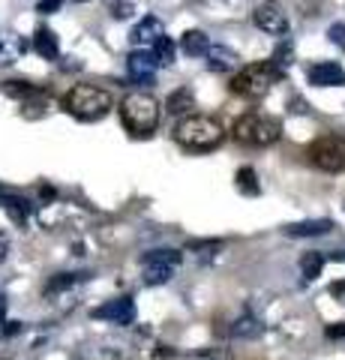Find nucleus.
Masks as SVG:
<instances>
[{
    "label": "nucleus",
    "mask_w": 345,
    "mask_h": 360,
    "mask_svg": "<svg viewBox=\"0 0 345 360\" xmlns=\"http://www.w3.org/2000/svg\"><path fill=\"white\" fill-rule=\"evenodd\" d=\"M174 141L181 144L183 150L193 153H207L216 150L222 139H226V129L219 127V120L214 117H202V115H186L174 123Z\"/></svg>",
    "instance_id": "f257e3e1"
},
{
    "label": "nucleus",
    "mask_w": 345,
    "mask_h": 360,
    "mask_svg": "<svg viewBox=\"0 0 345 360\" xmlns=\"http://www.w3.org/2000/svg\"><path fill=\"white\" fill-rule=\"evenodd\" d=\"M160 117H162V105L160 99H153L150 94H129L120 103V123L126 127L129 135L136 139H148L160 129Z\"/></svg>",
    "instance_id": "f03ea898"
},
{
    "label": "nucleus",
    "mask_w": 345,
    "mask_h": 360,
    "mask_svg": "<svg viewBox=\"0 0 345 360\" xmlns=\"http://www.w3.org/2000/svg\"><path fill=\"white\" fill-rule=\"evenodd\" d=\"M63 108L79 120H99L111 111V94L96 84H75L66 94Z\"/></svg>",
    "instance_id": "7ed1b4c3"
},
{
    "label": "nucleus",
    "mask_w": 345,
    "mask_h": 360,
    "mask_svg": "<svg viewBox=\"0 0 345 360\" xmlns=\"http://www.w3.org/2000/svg\"><path fill=\"white\" fill-rule=\"evenodd\" d=\"M280 78H282V72L276 70L271 60L267 63H249V66H243L235 78H231V90L240 94V96H247V99H259L276 82H280Z\"/></svg>",
    "instance_id": "20e7f679"
},
{
    "label": "nucleus",
    "mask_w": 345,
    "mask_h": 360,
    "mask_svg": "<svg viewBox=\"0 0 345 360\" xmlns=\"http://www.w3.org/2000/svg\"><path fill=\"white\" fill-rule=\"evenodd\" d=\"M280 135H282L280 120L264 115H243L235 123V139L249 144V148H271V144L280 141Z\"/></svg>",
    "instance_id": "39448f33"
},
{
    "label": "nucleus",
    "mask_w": 345,
    "mask_h": 360,
    "mask_svg": "<svg viewBox=\"0 0 345 360\" xmlns=\"http://www.w3.org/2000/svg\"><path fill=\"white\" fill-rule=\"evenodd\" d=\"M309 162L321 172H345V139L342 135H325L309 144Z\"/></svg>",
    "instance_id": "423d86ee"
},
{
    "label": "nucleus",
    "mask_w": 345,
    "mask_h": 360,
    "mask_svg": "<svg viewBox=\"0 0 345 360\" xmlns=\"http://www.w3.org/2000/svg\"><path fill=\"white\" fill-rule=\"evenodd\" d=\"M252 21H255V27L271 33V37H285L288 33V18L276 4H259L252 13Z\"/></svg>",
    "instance_id": "0eeeda50"
},
{
    "label": "nucleus",
    "mask_w": 345,
    "mask_h": 360,
    "mask_svg": "<svg viewBox=\"0 0 345 360\" xmlns=\"http://www.w3.org/2000/svg\"><path fill=\"white\" fill-rule=\"evenodd\" d=\"M93 319H103V321L117 324V328H126V324L136 321V303H132V297H115V300L103 303L99 309H93Z\"/></svg>",
    "instance_id": "6e6552de"
},
{
    "label": "nucleus",
    "mask_w": 345,
    "mask_h": 360,
    "mask_svg": "<svg viewBox=\"0 0 345 360\" xmlns=\"http://www.w3.org/2000/svg\"><path fill=\"white\" fill-rule=\"evenodd\" d=\"M306 78L313 87H342L345 84V70L333 60H318L306 70Z\"/></svg>",
    "instance_id": "1a4fd4ad"
},
{
    "label": "nucleus",
    "mask_w": 345,
    "mask_h": 360,
    "mask_svg": "<svg viewBox=\"0 0 345 360\" xmlns=\"http://www.w3.org/2000/svg\"><path fill=\"white\" fill-rule=\"evenodd\" d=\"M129 75L136 78V82H141V84H153V75H157V70H160V58H157V51H132L129 54Z\"/></svg>",
    "instance_id": "9d476101"
},
{
    "label": "nucleus",
    "mask_w": 345,
    "mask_h": 360,
    "mask_svg": "<svg viewBox=\"0 0 345 360\" xmlns=\"http://www.w3.org/2000/svg\"><path fill=\"white\" fill-rule=\"evenodd\" d=\"M165 33V27H162V21L157 18V15H148V18H141L136 27H132V33H129V39H132V45H144V42H157L160 37Z\"/></svg>",
    "instance_id": "9b49d317"
},
{
    "label": "nucleus",
    "mask_w": 345,
    "mask_h": 360,
    "mask_svg": "<svg viewBox=\"0 0 345 360\" xmlns=\"http://www.w3.org/2000/svg\"><path fill=\"white\" fill-rule=\"evenodd\" d=\"M27 51V39L18 33H0V66L15 63Z\"/></svg>",
    "instance_id": "f8f14e48"
},
{
    "label": "nucleus",
    "mask_w": 345,
    "mask_h": 360,
    "mask_svg": "<svg viewBox=\"0 0 345 360\" xmlns=\"http://www.w3.org/2000/svg\"><path fill=\"white\" fill-rule=\"evenodd\" d=\"M333 229L330 219H306V222H292L285 225V234L288 238H318V234H327Z\"/></svg>",
    "instance_id": "ddd939ff"
},
{
    "label": "nucleus",
    "mask_w": 345,
    "mask_h": 360,
    "mask_svg": "<svg viewBox=\"0 0 345 360\" xmlns=\"http://www.w3.org/2000/svg\"><path fill=\"white\" fill-rule=\"evenodd\" d=\"M33 49L42 60H58L60 58V45H58V37H54V30L48 27H39L33 33Z\"/></svg>",
    "instance_id": "4468645a"
},
{
    "label": "nucleus",
    "mask_w": 345,
    "mask_h": 360,
    "mask_svg": "<svg viewBox=\"0 0 345 360\" xmlns=\"http://www.w3.org/2000/svg\"><path fill=\"white\" fill-rule=\"evenodd\" d=\"M204 58H207L210 72H231L237 66V54L231 49H222V45H210V51L204 54Z\"/></svg>",
    "instance_id": "2eb2a0df"
},
{
    "label": "nucleus",
    "mask_w": 345,
    "mask_h": 360,
    "mask_svg": "<svg viewBox=\"0 0 345 360\" xmlns=\"http://www.w3.org/2000/svg\"><path fill=\"white\" fill-rule=\"evenodd\" d=\"M181 49L189 54V58H204V54L210 51V39L202 30H186L181 37Z\"/></svg>",
    "instance_id": "dca6fc26"
},
{
    "label": "nucleus",
    "mask_w": 345,
    "mask_h": 360,
    "mask_svg": "<svg viewBox=\"0 0 345 360\" xmlns=\"http://www.w3.org/2000/svg\"><path fill=\"white\" fill-rule=\"evenodd\" d=\"M261 321L255 319V315H240V319L231 324V336L235 340H255V336H261Z\"/></svg>",
    "instance_id": "f3484780"
},
{
    "label": "nucleus",
    "mask_w": 345,
    "mask_h": 360,
    "mask_svg": "<svg viewBox=\"0 0 345 360\" xmlns=\"http://www.w3.org/2000/svg\"><path fill=\"white\" fill-rule=\"evenodd\" d=\"M150 264L177 267V264H181V252H177V250H150V252L141 255V267H150Z\"/></svg>",
    "instance_id": "a211bd4d"
},
{
    "label": "nucleus",
    "mask_w": 345,
    "mask_h": 360,
    "mask_svg": "<svg viewBox=\"0 0 345 360\" xmlns=\"http://www.w3.org/2000/svg\"><path fill=\"white\" fill-rule=\"evenodd\" d=\"M87 276H91V274H54L48 283H46V295L54 297V295H60V291L72 288L75 283H82V279H87Z\"/></svg>",
    "instance_id": "6ab92c4d"
},
{
    "label": "nucleus",
    "mask_w": 345,
    "mask_h": 360,
    "mask_svg": "<svg viewBox=\"0 0 345 360\" xmlns=\"http://www.w3.org/2000/svg\"><path fill=\"white\" fill-rule=\"evenodd\" d=\"M193 105H195V99H193V94H189L186 87L174 90V94L165 99V111H169V115H183V111H189Z\"/></svg>",
    "instance_id": "aec40b11"
},
{
    "label": "nucleus",
    "mask_w": 345,
    "mask_h": 360,
    "mask_svg": "<svg viewBox=\"0 0 345 360\" xmlns=\"http://www.w3.org/2000/svg\"><path fill=\"white\" fill-rule=\"evenodd\" d=\"M321 267H325V255L321 252H306L300 258V274H304L306 283H313V279L321 276Z\"/></svg>",
    "instance_id": "412c9836"
},
{
    "label": "nucleus",
    "mask_w": 345,
    "mask_h": 360,
    "mask_svg": "<svg viewBox=\"0 0 345 360\" xmlns=\"http://www.w3.org/2000/svg\"><path fill=\"white\" fill-rule=\"evenodd\" d=\"M235 180H237V189H240L243 195H259V193H261L259 174H255V168H249V165H243Z\"/></svg>",
    "instance_id": "4be33fe9"
},
{
    "label": "nucleus",
    "mask_w": 345,
    "mask_h": 360,
    "mask_svg": "<svg viewBox=\"0 0 345 360\" xmlns=\"http://www.w3.org/2000/svg\"><path fill=\"white\" fill-rule=\"evenodd\" d=\"M171 276H174V267H162V264L144 267V283L148 285H162V283H169Z\"/></svg>",
    "instance_id": "5701e85b"
},
{
    "label": "nucleus",
    "mask_w": 345,
    "mask_h": 360,
    "mask_svg": "<svg viewBox=\"0 0 345 360\" xmlns=\"http://www.w3.org/2000/svg\"><path fill=\"white\" fill-rule=\"evenodd\" d=\"M4 90L9 96H18V99H30V96H42L39 87H33L27 82H4Z\"/></svg>",
    "instance_id": "b1692460"
},
{
    "label": "nucleus",
    "mask_w": 345,
    "mask_h": 360,
    "mask_svg": "<svg viewBox=\"0 0 345 360\" xmlns=\"http://www.w3.org/2000/svg\"><path fill=\"white\" fill-rule=\"evenodd\" d=\"M153 51H157V58H160L162 66H171L174 63V42L165 37V33H162L157 42H153Z\"/></svg>",
    "instance_id": "393cba45"
},
{
    "label": "nucleus",
    "mask_w": 345,
    "mask_h": 360,
    "mask_svg": "<svg viewBox=\"0 0 345 360\" xmlns=\"http://www.w3.org/2000/svg\"><path fill=\"white\" fill-rule=\"evenodd\" d=\"M292 58H294V51H292V42H282L280 49L273 51V58H271V63L276 66L280 72H285L288 66H292Z\"/></svg>",
    "instance_id": "a878e982"
},
{
    "label": "nucleus",
    "mask_w": 345,
    "mask_h": 360,
    "mask_svg": "<svg viewBox=\"0 0 345 360\" xmlns=\"http://www.w3.org/2000/svg\"><path fill=\"white\" fill-rule=\"evenodd\" d=\"M181 360H231V354L226 352V348H202V352L186 354Z\"/></svg>",
    "instance_id": "bb28decb"
},
{
    "label": "nucleus",
    "mask_w": 345,
    "mask_h": 360,
    "mask_svg": "<svg viewBox=\"0 0 345 360\" xmlns=\"http://www.w3.org/2000/svg\"><path fill=\"white\" fill-rule=\"evenodd\" d=\"M132 13H136V6H132L129 0H115V4L108 6V15H111V18H120V21L129 18Z\"/></svg>",
    "instance_id": "cd10ccee"
},
{
    "label": "nucleus",
    "mask_w": 345,
    "mask_h": 360,
    "mask_svg": "<svg viewBox=\"0 0 345 360\" xmlns=\"http://www.w3.org/2000/svg\"><path fill=\"white\" fill-rule=\"evenodd\" d=\"M189 250L202 252V255H216V250H222V243L219 240H193L189 243Z\"/></svg>",
    "instance_id": "c85d7f7f"
},
{
    "label": "nucleus",
    "mask_w": 345,
    "mask_h": 360,
    "mask_svg": "<svg viewBox=\"0 0 345 360\" xmlns=\"http://www.w3.org/2000/svg\"><path fill=\"white\" fill-rule=\"evenodd\" d=\"M327 39H330L333 45H339V49L345 51V25H330V27H327Z\"/></svg>",
    "instance_id": "c756f323"
},
{
    "label": "nucleus",
    "mask_w": 345,
    "mask_h": 360,
    "mask_svg": "<svg viewBox=\"0 0 345 360\" xmlns=\"http://www.w3.org/2000/svg\"><path fill=\"white\" fill-rule=\"evenodd\" d=\"M330 297L345 303V279H337V283H330Z\"/></svg>",
    "instance_id": "7c9ffc66"
},
{
    "label": "nucleus",
    "mask_w": 345,
    "mask_h": 360,
    "mask_svg": "<svg viewBox=\"0 0 345 360\" xmlns=\"http://www.w3.org/2000/svg\"><path fill=\"white\" fill-rule=\"evenodd\" d=\"M58 6H60V0H39V4H37V13L48 15V13H54Z\"/></svg>",
    "instance_id": "2f4dec72"
},
{
    "label": "nucleus",
    "mask_w": 345,
    "mask_h": 360,
    "mask_svg": "<svg viewBox=\"0 0 345 360\" xmlns=\"http://www.w3.org/2000/svg\"><path fill=\"white\" fill-rule=\"evenodd\" d=\"M325 333H327V340H342V336H345V321L330 324V328H327Z\"/></svg>",
    "instance_id": "473e14b6"
},
{
    "label": "nucleus",
    "mask_w": 345,
    "mask_h": 360,
    "mask_svg": "<svg viewBox=\"0 0 345 360\" xmlns=\"http://www.w3.org/2000/svg\"><path fill=\"white\" fill-rule=\"evenodd\" d=\"M0 333H4V336H15V333H21V324L18 321H4V324H0Z\"/></svg>",
    "instance_id": "72a5a7b5"
},
{
    "label": "nucleus",
    "mask_w": 345,
    "mask_h": 360,
    "mask_svg": "<svg viewBox=\"0 0 345 360\" xmlns=\"http://www.w3.org/2000/svg\"><path fill=\"white\" fill-rule=\"evenodd\" d=\"M6 252H9V243H6L4 234H0V262H4V258H6Z\"/></svg>",
    "instance_id": "f704fd0d"
},
{
    "label": "nucleus",
    "mask_w": 345,
    "mask_h": 360,
    "mask_svg": "<svg viewBox=\"0 0 345 360\" xmlns=\"http://www.w3.org/2000/svg\"><path fill=\"white\" fill-rule=\"evenodd\" d=\"M327 258H330V262H345V250H337V252H330Z\"/></svg>",
    "instance_id": "c9c22d12"
},
{
    "label": "nucleus",
    "mask_w": 345,
    "mask_h": 360,
    "mask_svg": "<svg viewBox=\"0 0 345 360\" xmlns=\"http://www.w3.org/2000/svg\"><path fill=\"white\" fill-rule=\"evenodd\" d=\"M66 4H87V0H66Z\"/></svg>",
    "instance_id": "e433bc0d"
}]
</instances>
